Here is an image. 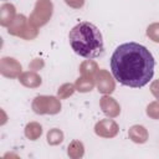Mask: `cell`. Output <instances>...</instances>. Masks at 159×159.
<instances>
[{
  "instance_id": "22",
  "label": "cell",
  "mask_w": 159,
  "mask_h": 159,
  "mask_svg": "<svg viewBox=\"0 0 159 159\" xmlns=\"http://www.w3.org/2000/svg\"><path fill=\"white\" fill-rule=\"evenodd\" d=\"M67 6L72 9H81L84 5V0H63Z\"/></svg>"
},
{
  "instance_id": "13",
  "label": "cell",
  "mask_w": 159,
  "mask_h": 159,
  "mask_svg": "<svg viewBox=\"0 0 159 159\" xmlns=\"http://www.w3.org/2000/svg\"><path fill=\"white\" fill-rule=\"evenodd\" d=\"M75 86H76V91L81 92V93H87V92H91L94 86H96V80L92 78V77H86V76H81L76 80L75 82Z\"/></svg>"
},
{
  "instance_id": "1",
  "label": "cell",
  "mask_w": 159,
  "mask_h": 159,
  "mask_svg": "<svg viewBox=\"0 0 159 159\" xmlns=\"http://www.w3.org/2000/svg\"><path fill=\"white\" fill-rule=\"evenodd\" d=\"M155 61L150 51L137 42L119 45L111 57L113 77L123 86L144 87L154 75Z\"/></svg>"
},
{
  "instance_id": "4",
  "label": "cell",
  "mask_w": 159,
  "mask_h": 159,
  "mask_svg": "<svg viewBox=\"0 0 159 159\" xmlns=\"http://www.w3.org/2000/svg\"><path fill=\"white\" fill-rule=\"evenodd\" d=\"M32 111L36 114H57L61 112V101L58 97L55 96H45V94H40L36 96L32 101Z\"/></svg>"
},
{
  "instance_id": "19",
  "label": "cell",
  "mask_w": 159,
  "mask_h": 159,
  "mask_svg": "<svg viewBox=\"0 0 159 159\" xmlns=\"http://www.w3.org/2000/svg\"><path fill=\"white\" fill-rule=\"evenodd\" d=\"M147 36L155 43H159V22H153L147 27Z\"/></svg>"
},
{
  "instance_id": "17",
  "label": "cell",
  "mask_w": 159,
  "mask_h": 159,
  "mask_svg": "<svg viewBox=\"0 0 159 159\" xmlns=\"http://www.w3.org/2000/svg\"><path fill=\"white\" fill-rule=\"evenodd\" d=\"M46 139L50 145H58L63 142V132L58 128H52L47 132Z\"/></svg>"
},
{
  "instance_id": "9",
  "label": "cell",
  "mask_w": 159,
  "mask_h": 159,
  "mask_svg": "<svg viewBox=\"0 0 159 159\" xmlns=\"http://www.w3.org/2000/svg\"><path fill=\"white\" fill-rule=\"evenodd\" d=\"M29 25H30L29 19L22 14H17L15 16V19L11 21V24L7 26V34L21 39L22 35L25 34V31L27 30Z\"/></svg>"
},
{
  "instance_id": "23",
  "label": "cell",
  "mask_w": 159,
  "mask_h": 159,
  "mask_svg": "<svg viewBox=\"0 0 159 159\" xmlns=\"http://www.w3.org/2000/svg\"><path fill=\"white\" fill-rule=\"evenodd\" d=\"M150 92L159 101V80H154L152 82V84H150Z\"/></svg>"
},
{
  "instance_id": "15",
  "label": "cell",
  "mask_w": 159,
  "mask_h": 159,
  "mask_svg": "<svg viewBox=\"0 0 159 159\" xmlns=\"http://www.w3.org/2000/svg\"><path fill=\"white\" fill-rule=\"evenodd\" d=\"M25 137L30 140H37L42 134V125L39 122H30L25 125L24 129Z\"/></svg>"
},
{
  "instance_id": "21",
  "label": "cell",
  "mask_w": 159,
  "mask_h": 159,
  "mask_svg": "<svg viewBox=\"0 0 159 159\" xmlns=\"http://www.w3.org/2000/svg\"><path fill=\"white\" fill-rule=\"evenodd\" d=\"M43 66H45L43 60H42V58H39V57H35V58L29 63V68H30L31 71H35V72H37V71H40L41 68H43Z\"/></svg>"
},
{
  "instance_id": "20",
  "label": "cell",
  "mask_w": 159,
  "mask_h": 159,
  "mask_svg": "<svg viewBox=\"0 0 159 159\" xmlns=\"http://www.w3.org/2000/svg\"><path fill=\"white\" fill-rule=\"evenodd\" d=\"M147 116L152 119L159 120V101H153L147 106Z\"/></svg>"
},
{
  "instance_id": "5",
  "label": "cell",
  "mask_w": 159,
  "mask_h": 159,
  "mask_svg": "<svg viewBox=\"0 0 159 159\" xmlns=\"http://www.w3.org/2000/svg\"><path fill=\"white\" fill-rule=\"evenodd\" d=\"M94 80H96V87H97L98 92H101L102 94H111V93L114 92V89H116V78L107 70L101 68L97 72Z\"/></svg>"
},
{
  "instance_id": "3",
  "label": "cell",
  "mask_w": 159,
  "mask_h": 159,
  "mask_svg": "<svg viewBox=\"0 0 159 159\" xmlns=\"http://www.w3.org/2000/svg\"><path fill=\"white\" fill-rule=\"evenodd\" d=\"M53 4L51 0H36L32 12L29 16V22L36 27L45 26L52 17Z\"/></svg>"
},
{
  "instance_id": "6",
  "label": "cell",
  "mask_w": 159,
  "mask_h": 159,
  "mask_svg": "<svg viewBox=\"0 0 159 159\" xmlns=\"http://www.w3.org/2000/svg\"><path fill=\"white\" fill-rule=\"evenodd\" d=\"M0 73L6 78H19L22 73V66L16 58L5 56L0 60Z\"/></svg>"
},
{
  "instance_id": "14",
  "label": "cell",
  "mask_w": 159,
  "mask_h": 159,
  "mask_svg": "<svg viewBox=\"0 0 159 159\" xmlns=\"http://www.w3.org/2000/svg\"><path fill=\"white\" fill-rule=\"evenodd\" d=\"M99 71L98 63L93 60H86L80 65V72L81 76H86V77H92L94 78L97 72Z\"/></svg>"
},
{
  "instance_id": "2",
  "label": "cell",
  "mask_w": 159,
  "mask_h": 159,
  "mask_svg": "<svg viewBox=\"0 0 159 159\" xmlns=\"http://www.w3.org/2000/svg\"><path fill=\"white\" fill-rule=\"evenodd\" d=\"M72 50L81 57L92 60L104 51L103 37L99 29L89 21H81L68 34Z\"/></svg>"
},
{
  "instance_id": "7",
  "label": "cell",
  "mask_w": 159,
  "mask_h": 159,
  "mask_svg": "<svg viewBox=\"0 0 159 159\" xmlns=\"http://www.w3.org/2000/svg\"><path fill=\"white\" fill-rule=\"evenodd\" d=\"M94 133L101 138H114L119 133V125L113 119H101L94 125Z\"/></svg>"
},
{
  "instance_id": "8",
  "label": "cell",
  "mask_w": 159,
  "mask_h": 159,
  "mask_svg": "<svg viewBox=\"0 0 159 159\" xmlns=\"http://www.w3.org/2000/svg\"><path fill=\"white\" fill-rule=\"evenodd\" d=\"M99 107L108 118H116L120 113V106L111 94H103L99 99Z\"/></svg>"
},
{
  "instance_id": "12",
  "label": "cell",
  "mask_w": 159,
  "mask_h": 159,
  "mask_svg": "<svg viewBox=\"0 0 159 159\" xmlns=\"http://www.w3.org/2000/svg\"><path fill=\"white\" fill-rule=\"evenodd\" d=\"M16 7L11 2H5L0 7V25L2 27H7L11 21L16 16Z\"/></svg>"
},
{
  "instance_id": "16",
  "label": "cell",
  "mask_w": 159,
  "mask_h": 159,
  "mask_svg": "<svg viewBox=\"0 0 159 159\" xmlns=\"http://www.w3.org/2000/svg\"><path fill=\"white\" fill-rule=\"evenodd\" d=\"M67 155L71 159H80L84 155V145L81 140H72L67 147Z\"/></svg>"
},
{
  "instance_id": "11",
  "label": "cell",
  "mask_w": 159,
  "mask_h": 159,
  "mask_svg": "<svg viewBox=\"0 0 159 159\" xmlns=\"http://www.w3.org/2000/svg\"><path fill=\"white\" fill-rule=\"evenodd\" d=\"M128 137L135 144H144L149 138V133H148V129L144 125L134 124L129 128Z\"/></svg>"
},
{
  "instance_id": "18",
  "label": "cell",
  "mask_w": 159,
  "mask_h": 159,
  "mask_svg": "<svg viewBox=\"0 0 159 159\" xmlns=\"http://www.w3.org/2000/svg\"><path fill=\"white\" fill-rule=\"evenodd\" d=\"M75 91H76V86L73 83H70V82L63 83L57 89V97L60 99H66V98L71 97L75 93Z\"/></svg>"
},
{
  "instance_id": "10",
  "label": "cell",
  "mask_w": 159,
  "mask_h": 159,
  "mask_svg": "<svg viewBox=\"0 0 159 159\" xmlns=\"http://www.w3.org/2000/svg\"><path fill=\"white\" fill-rule=\"evenodd\" d=\"M19 82L27 88H37L42 83L41 76L35 71H25L19 76Z\"/></svg>"
}]
</instances>
